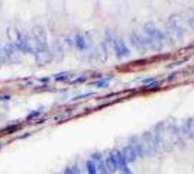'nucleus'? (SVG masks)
<instances>
[{
    "instance_id": "f03ea898",
    "label": "nucleus",
    "mask_w": 194,
    "mask_h": 174,
    "mask_svg": "<svg viewBox=\"0 0 194 174\" xmlns=\"http://www.w3.org/2000/svg\"><path fill=\"white\" fill-rule=\"evenodd\" d=\"M113 49H114V52H116V57H118V58H123V57L129 55V49H128V47H126V44L123 42L122 39H114Z\"/></svg>"
},
{
    "instance_id": "dca6fc26",
    "label": "nucleus",
    "mask_w": 194,
    "mask_h": 174,
    "mask_svg": "<svg viewBox=\"0 0 194 174\" xmlns=\"http://www.w3.org/2000/svg\"><path fill=\"white\" fill-rule=\"evenodd\" d=\"M6 60H7V58L5 57V54H3V52H0V67H2V64H3Z\"/></svg>"
},
{
    "instance_id": "6e6552de",
    "label": "nucleus",
    "mask_w": 194,
    "mask_h": 174,
    "mask_svg": "<svg viewBox=\"0 0 194 174\" xmlns=\"http://www.w3.org/2000/svg\"><path fill=\"white\" fill-rule=\"evenodd\" d=\"M16 52H18V49H16V47H14L13 42L6 44L5 48H3V54H5L6 58H12V57H13Z\"/></svg>"
},
{
    "instance_id": "aec40b11",
    "label": "nucleus",
    "mask_w": 194,
    "mask_h": 174,
    "mask_svg": "<svg viewBox=\"0 0 194 174\" xmlns=\"http://www.w3.org/2000/svg\"><path fill=\"white\" fill-rule=\"evenodd\" d=\"M76 174H81V173H80V171H78V168H77V171H76Z\"/></svg>"
},
{
    "instance_id": "ddd939ff",
    "label": "nucleus",
    "mask_w": 194,
    "mask_h": 174,
    "mask_svg": "<svg viewBox=\"0 0 194 174\" xmlns=\"http://www.w3.org/2000/svg\"><path fill=\"white\" fill-rule=\"evenodd\" d=\"M19 128H20V125H13V126L9 125V126H6L5 129L2 131V134H5V135H6V134H13V132H16Z\"/></svg>"
},
{
    "instance_id": "0eeeda50",
    "label": "nucleus",
    "mask_w": 194,
    "mask_h": 174,
    "mask_svg": "<svg viewBox=\"0 0 194 174\" xmlns=\"http://www.w3.org/2000/svg\"><path fill=\"white\" fill-rule=\"evenodd\" d=\"M74 45H76L78 49H81V51H83V49H85V48H87V45H89V42H87V38H85L84 35H80V33H78V35H76V36H74Z\"/></svg>"
},
{
    "instance_id": "f257e3e1",
    "label": "nucleus",
    "mask_w": 194,
    "mask_h": 174,
    "mask_svg": "<svg viewBox=\"0 0 194 174\" xmlns=\"http://www.w3.org/2000/svg\"><path fill=\"white\" fill-rule=\"evenodd\" d=\"M114 155H116V161H118V171H120V174H133L132 170L129 168V164L126 163L125 157H123L122 151H116Z\"/></svg>"
},
{
    "instance_id": "4468645a",
    "label": "nucleus",
    "mask_w": 194,
    "mask_h": 174,
    "mask_svg": "<svg viewBox=\"0 0 194 174\" xmlns=\"http://www.w3.org/2000/svg\"><path fill=\"white\" fill-rule=\"evenodd\" d=\"M42 115V109H39V110H33V112H31L26 116V121H31V119H35V118H39Z\"/></svg>"
},
{
    "instance_id": "2eb2a0df",
    "label": "nucleus",
    "mask_w": 194,
    "mask_h": 174,
    "mask_svg": "<svg viewBox=\"0 0 194 174\" xmlns=\"http://www.w3.org/2000/svg\"><path fill=\"white\" fill-rule=\"evenodd\" d=\"M12 99V96L10 94H0V100L2 102H7V100Z\"/></svg>"
},
{
    "instance_id": "20e7f679",
    "label": "nucleus",
    "mask_w": 194,
    "mask_h": 174,
    "mask_svg": "<svg viewBox=\"0 0 194 174\" xmlns=\"http://www.w3.org/2000/svg\"><path fill=\"white\" fill-rule=\"evenodd\" d=\"M123 157H125V160H126V163H133V161H136L138 158V151L135 146H126L125 150L122 151Z\"/></svg>"
},
{
    "instance_id": "a211bd4d",
    "label": "nucleus",
    "mask_w": 194,
    "mask_h": 174,
    "mask_svg": "<svg viewBox=\"0 0 194 174\" xmlns=\"http://www.w3.org/2000/svg\"><path fill=\"white\" fill-rule=\"evenodd\" d=\"M51 80V79H49V77H47V79H41V81H43V83H48V81Z\"/></svg>"
},
{
    "instance_id": "1a4fd4ad",
    "label": "nucleus",
    "mask_w": 194,
    "mask_h": 174,
    "mask_svg": "<svg viewBox=\"0 0 194 174\" xmlns=\"http://www.w3.org/2000/svg\"><path fill=\"white\" fill-rule=\"evenodd\" d=\"M71 77H72L71 73H60V74H55L52 79L55 81H68L71 80Z\"/></svg>"
},
{
    "instance_id": "f8f14e48",
    "label": "nucleus",
    "mask_w": 194,
    "mask_h": 174,
    "mask_svg": "<svg viewBox=\"0 0 194 174\" xmlns=\"http://www.w3.org/2000/svg\"><path fill=\"white\" fill-rule=\"evenodd\" d=\"M19 35H20V33L16 32L13 28H9V29H7V36H9V39H12L10 42H14V41L18 39V36H19Z\"/></svg>"
},
{
    "instance_id": "9d476101",
    "label": "nucleus",
    "mask_w": 194,
    "mask_h": 174,
    "mask_svg": "<svg viewBox=\"0 0 194 174\" xmlns=\"http://www.w3.org/2000/svg\"><path fill=\"white\" fill-rule=\"evenodd\" d=\"M85 168H87V173L89 174H99L97 173V167H96L94 161L93 160H89L85 163Z\"/></svg>"
},
{
    "instance_id": "423d86ee",
    "label": "nucleus",
    "mask_w": 194,
    "mask_h": 174,
    "mask_svg": "<svg viewBox=\"0 0 194 174\" xmlns=\"http://www.w3.org/2000/svg\"><path fill=\"white\" fill-rule=\"evenodd\" d=\"M35 57H36V61H38L41 66H43V64H47V62L51 61V52H49L48 47L43 48V49H41Z\"/></svg>"
},
{
    "instance_id": "9b49d317",
    "label": "nucleus",
    "mask_w": 194,
    "mask_h": 174,
    "mask_svg": "<svg viewBox=\"0 0 194 174\" xmlns=\"http://www.w3.org/2000/svg\"><path fill=\"white\" fill-rule=\"evenodd\" d=\"M110 80H112V77H107V79H100L99 81L91 83V86H94V87H106V86H109Z\"/></svg>"
},
{
    "instance_id": "39448f33",
    "label": "nucleus",
    "mask_w": 194,
    "mask_h": 174,
    "mask_svg": "<svg viewBox=\"0 0 194 174\" xmlns=\"http://www.w3.org/2000/svg\"><path fill=\"white\" fill-rule=\"evenodd\" d=\"M104 163H106V167H107V170H109L110 174L118 171V161H116V155H114V152H110L109 157H106Z\"/></svg>"
},
{
    "instance_id": "7ed1b4c3",
    "label": "nucleus",
    "mask_w": 194,
    "mask_h": 174,
    "mask_svg": "<svg viewBox=\"0 0 194 174\" xmlns=\"http://www.w3.org/2000/svg\"><path fill=\"white\" fill-rule=\"evenodd\" d=\"M91 160L94 161L96 167H97V173L99 174H110L107 167H106V163H104V158L101 157V154H99V152H97V154H93Z\"/></svg>"
},
{
    "instance_id": "f3484780",
    "label": "nucleus",
    "mask_w": 194,
    "mask_h": 174,
    "mask_svg": "<svg viewBox=\"0 0 194 174\" xmlns=\"http://www.w3.org/2000/svg\"><path fill=\"white\" fill-rule=\"evenodd\" d=\"M85 77H87V75H83V77H78V79H76V80L72 81V83H81V81H84V80H85Z\"/></svg>"
},
{
    "instance_id": "6ab92c4d",
    "label": "nucleus",
    "mask_w": 194,
    "mask_h": 174,
    "mask_svg": "<svg viewBox=\"0 0 194 174\" xmlns=\"http://www.w3.org/2000/svg\"><path fill=\"white\" fill-rule=\"evenodd\" d=\"M190 26H191V28L194 29V18L191 19V20H190Z\"/></svg>"
}]
</instances>
